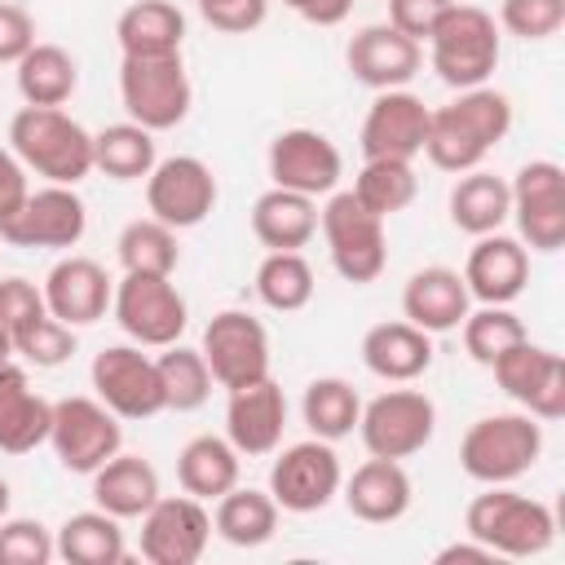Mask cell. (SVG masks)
<instances>
[{
    "instance_id": "29",
    "label": "cell",
    "mask_w": 565,
    "mask_h": 565,
    "mask_svg": "<svg viewBox=\"0 0 565 565\" xmlns=\"http://www.w3.org/2000/svg\"><path fill=\"white\" fill-rule=\"evenodd\" d=\"M159 499V472L141 455H110L93 472V503L119 521H141V512Z\"/></svg>"
},
{
    "instance_id": "9",
    "label": "cell",
    "mask_w": 565,
    "mask_h": 565,
    "mask_svg": "<svg viewBox=\"0 0 565 565\" xmlns=\"http://www.w3.org/2000/svg\"><path fill=\"white\" fill-rule=\"evenodd\" d=\"M49 446L66 472L93 477L110 455L124 450V428L119 415L97 402V397H62L53 402V424H49Z\"/></svg>"
},
{
    "instance_id": "6",
    "label": "cell",
    "mask_w": 565,
    "mask_h": 565,
    "mask_svg": "<svg viewBox=\"0 0 565 565\" xmlns=\"http://www.w3.org/2000/svg\"><path fill=\"white\" fill-rule=\"evenodd\" d=\"M318 225L327 238V256L344 282L362 287V282H375L384 274V265H388L384 216L362 207L353 199V190H331L327 207L318 212Z\"/></svg>"
},
{
    "instance_id": "20",
    "label": "cell",
    "mask_w": 565,
    "mask_h": 565,
    "mask_svg": "<svg viewBox=\"0 0 565 565\" xmlns=\"http://www.w3.org/2000/svg\"><path fill=\"white\" fill-rule=\"evenodd\" d=\"M428 137V106L406 88H384L366 106L358 146L362 159H415L424 154Z\"/></svg>"
},
{
    "instance_id": "41",
    "label": "cell",
    "mask_w": 565,
    "mask_h": 565,
    "mask_svg": "<svg viewBox=\"0 0 565 565\" xmlns=\"http://www.w3.org/2000/svg\"><path fill=\"white\" fill-rule=\"evenodd\" d=\"M313 265L300 252H269L256 269V296L274 313H296L313 300Z\"/></svg>"
},
{
    "instance_id": "23",
    "label": "cell",
    "mask_w": 565,
    "mask_h": 565,
    "mask_svg": "<svg viewBox=\"0 0 565 565\" xmlns=\"http://www.w3.org/2000/svg\"><path fill=\"white\" fill-rule=\"evenodd\" d=\"M530 282V252L521 238L481 234L463 260V287L477 305H512Z\"/></svg>"
},
{
    "instance_id": "40",
    "label": "cell",
    "mask_w": 565,
    "mask_h": 565,
    "mask_svg": "<svg viewBox=\"0 0 565 565\" xmlns=\"http://www.w3.org/2000/svg\"><path fill=\"white\" fill-rule=\"evenodd\" d=\"M154 366H159V388H163V411H177V415H185V411H199L207 397H212V371H207V362H203V353L199 349H185L181 340L177 344H168L159 358H154Z\"/></svg>"
},
{
    "instance_id": "22",
    "label": "cell",
    "mask_w": 565,
    "mask_h": 565,
    "mask_svg": "<svg viewBox=\"0 0 565 565\" xmlns=\"http://www.w3.org/2000/svg\"><path fill=\"white\" fill-rule=\"evenodd\" d=\"M282 428H287V397L269 375L247 388H230L225 437L238 455H247V459L274 455L282 446Z\"/></svg>"
},
{
    "instance_id": "44",
    "label": "cell",
    "mask_w": 565,
    "mask_h": 565,
    "mask_svg": "<svg viewBox=\"0 0 565 565\" xmlns=\"http://www.w3.org/2000/svg\"><path fill=\"white\" fill-rule=\"evenodd\" d=\"M57 543L44 521L35 516H4L0 521V565H49Z\"/></svg>"
},
{
    "instance_id": "11",
    "label": "cell",
    "mask_w": 565,
    "mask_h": 565,
    "mask_svg": "<svg viewBox=\"0 0 565 565\" xmlns=\"http://www.w3.org/2000/svg\"><path fill=\"white\" fill-rule=\"evenodd\" d=\"M344 468L331 441L309 437L296 446H282L274 468H269V494L278 503V512H322L335 494H340Z\"/></svg>"
},
{
    "instance_id": "47",
    "label": "cell",
    "mask_w": 565,
    "mask_h": 565,
    "mask_svg": "<svg viewBox=\"0 0 565 565\" xmlns=\"http://www.w3.org/2000/svg\"><path fill=\"white\" fill-rule=\"evenodd\" d=\"M49 313V305H44V291L31 282V278H0V327L9 331V335H18V331H26L35 318H44Z\"/></svg>"
},
{
    "instance_id": "49",
    "label": "cell",
    "mask_w": 565,
    "mask_h": 565,
    "mask_svg": "<svg viewBox=\"0 0 565 565\" xmlns=\"http://www.w3.org/2000/svg\"><path fill=\"white\" fill-rule=\"evenodd\" d=\"M384 4H388V26H397L415 44H424L455 0H384Z\"/></svg>"
},
{
    "instance_id": "34",
    "label": "cell",
    "mask_w": 565,
    "mask_h": 565,
    "mask_svg": "<svg viewBox=\"0 0 565 565\" xmlns=\"http://www.w3.org/2000/svg\"><path fill=\"white\" fill-rule=\"evenodd\" d=\"M212 530L230 543V547H260L274 539L278 530V503L269 490H252V486H234L216 499L212 512Z\"/></svg>"
},
{
    "instance_id": "31",
    "label": "cell",
    "mask_w": 565,
    "mask_h": 565,
    "mask_svg": "<svg viewBox=\"0 0 565 565\" xmlns=\"http://www.w3.org/2000/svg\"><path fill=\"white\" fill-rule=\"evenodd\" d=\"M115 40L124 57H163L185 44V13L172 0H132L115 18Z\"/></svg>"
},
{
    "instance_id": "18",
    "label": "cell",
    "mask_w": 565,
    "mask_h": 565,
    "mask_svg": "<svg viewBox=\"0 0 565 565\" xmlns=\"http://www.w3.org/2000/svg\"><path fill=\"white\" fill-rule=\"evenodd\" d=\"M212 539V516L194 494H159L141 512V556L150 565H194Z\"/></svg>"
},
{
    "instance_id": "12",
    "label": "cell",
    "mask_w": 565,
    "mask_h": 565,
    "mask_svg": "<svg viewBox=\"0 0 565 565\" xmlns=\"http://www.w3.org/2000/svg\"><path fill=\"white\" fill-rule=\"evenodd\" d=\"M212 380L230 393V388H247L256 380L269 375V331L260 318L243 313V309H221L207 327H203V344H199Z\"/></svg>"
},
{
    "instance_id": "38",
    "label": "cell",
    "mask_w": 565,
    "mask_h": 565,
    "mask_svg": "<svg viewBox=\"0 0 565 565\" xmlns=\"http://www.w3.org/2000/svg\"><path fill=\"white\" fill-rule=\"evenodd\" d=\"M300 415H305V428L322 441H340L358 428V415H362V397L349 380L340 375H318L309 380L305 397H300Z\"/></svg>"
},
{
    "instance_id": "3",
    "label": "cell",
    "mask_w": 565,
    "mask_h": 565,
    "mask_svg": "<svg viewBox=\"0 0 565 565\" xmlns=\"http://www.w3.org/2000/svg\"><path fill=\"white\" fill-rule=\"evenodd\" d=\"M463 534L486 543L494 556L508 561H525V556H543L556 539V516L543 499H530L512 486H490L486 494H477L463 512Z\"/></svg>"
},
{
    "instance_id": "55",
    "label": "cell",
    "mask_w": 565,
    "mask_h": 565,
    "mask_svg": "<svg viewBox=\"0 0 565 565\" xmlns=\"http://www.w3.org/2000/svg\"><path fill=\"white\" fill-rule=\"evenodd\" d=\"M4 358H13V335L0 327V362H4Z\"/></svg>"
},
{
    "instance_id": "24",
    "label": "cell",
    "mask_w": 565,
    "mask_h": 565,
    "mask_svg": "<svg viewBox=\"0 0 565 565\" xmlns=\"http://www.w3.org/2000/svg\"><path fill=\"white\" fill-rule=\"evenodd\" d=\"M44 305L57 322L66 327H93L97 318H106L115 282L106 278V269L93 256H62L49 278H44Z\"/></svg>"
},
{
    "instance_id": "7",
    "label": "cell",
    "mask_w": 565,
    "mask_h": 565,
    "mask_svg": "<svg viewBox=\"0 0 565 565\" xmlns=\"http://www.w3.org/2000/svg\"><path fill=\"white\" fill-rule=\"evenodd\" d=\"M119 102L132 124L150 132H168L190 115L194 88L185 75L181 53L163 57H124L119 62Z\"/></svg>"
},
{
    "instance_id": "51",
    "label": "cell",
    "mask_w": 565,
    "mask_h": 565,
    "mask_svg": "<svg viewBox=\"0 0 565 565\" xmlns=\"http://www.w3.org/2000/svg\"><path fill=\"white\" fill-rule=\"evenodd\" d=\"M26 168H22V159L9 150V146H0V216H9L22 199H26Z\"/></svg>"
},
{
    "instance_id": "26",
    "label": "cell",
    "mask_w": 565,
    "mask_h": 565,
    "mask_svg": "<svg viewBox=\"0 0 565 565\" xmlns=\"http://www.w3.org/2000/svg\"><path fill=\"white\" fill-rule=\"evenodd\" d=\"M340 490H344V508L358 521H366V525H393V521H402L411 512V499H415L402 459H380V455H371L366 463H358L353 477L340 481Z\"/></svg>"
},
{
    "instance_id": "27",
    "label": "cell",
    "mask_w": 565,
    "mask_h": 565,
    "mask_svg": "<svg viewBox=\"0 0 565 565\" xmlns=\"http://www.w3.org/2000/svg\"><path fill=\"white\" fill-rule=\"evenodd\" d=\"M49 424H53V402H44L26 371L4 358L0 362V450L4 455H31L35 446L49 441Z\"/></svg>"
},
{
    "instance_id": "43",
    "label": "cell",
    "mask_w": 565,
    "mask_h": 565,
    "mask_svg": "<svg viewBox=\"0 0 565 565\" xmlns=\"http://www.w3.org/2000/svg\"><path fill=\"white\" fill-rule=\"evenodd\" d=\"M459 327H463V349H468V358L481 362V366H494L512 344H521V340L530 335L525 322H521L508 305H481L477 313L468 309V318H463Z\"/></svg>"
},
{
    "instance_id": "33",
    "label": "cell",
    "mask_w": 565,
    "mask_h": 565,
    "mask_svg": "<svg viewBox=\"0 0 565 565\" xmlns=\"http://www.w3.org/2000/svg\"><path fill=\"white\" fill-rule=\"evenodd\" d=\"M512 212V190L503 177L486 172V168H472V172H459V181L450 185V225L481 238V234H494Z\"/></svg>"
},
{
    "instance_id": "13",
    "label": "cell",
    "mask_w": 565,
    "mask_h": 565,
    "mask_svg": "<svg viewBox=\"0 0 565 565\" xmlns=\"http://www.w3.org/2000/svg\"><path fill=\"white\" fill-rule=\"evenodd\" d=\"M88 230V207L75 185L26 190V199L0 216V243L9 247H75Z\"/></svg>"
},
{
    "instance_id": "1",
    "label": "cell",
    "mask_w": 565,
    "mask_h": 565,
    "mask_svg": "<svg viewBox=\"0 0 565 565\" xmlns=\"http://www.w3.org/2000/svg\"><path fill=\"white\" fill-rule=\"evenodd\" d=\"M512 128V102L508 93L481 84V88H463L455 102L428 110V137H424V154L433 168L441 172H472L486 163V154L508 137Z\"/></svg>"
},
{
    "instance_id": "15",
    "label": "cell",
    "mask_w": 565,
    "mask_h": 565,
    "mask_svg": "<svg viewBox=\"0 0 565 565\" xmlns=\"http://www.w3.org/2000/svg\"><path fill=\"white\" fill-rule=\"evenodd\" d=\"M216 177L199 154H172L159 159L146 177V207L154 221L172 230H194L216 207Z\"/></svg>"
},
{
    "instance_id": "30",
    "label": "cell",
    "mask_w": 565,
    "mask_h": 565,
    "mask_svg": "<svg viewBox=\"0 0 565 565\" xmlns=\"http://www.w3.org/2000/svg\"><path fill=\"white\" fill-rule=\"evenodd\" d=\"M252 234L269 252H300L318 234V199L282 190V185H269L252 203Z\"/></svg>"
},
{
    "instance_id": "4",
    "label": "cell",
    "mask_w": 565,
    "mask_h": 565,
    "mask_svg": "<svg viewBox=\"0 0 565 565\" xmlns=\"http://www.w3.org/2000/svg\"><path fill=\"white\" fill-rule=\"evenodd\" d=\"M543 455V424L530 411H499L468 424L459 441V468L481 486H508L525 477Z\"/></svg>"
},
{
    "instance_id": "48",
    "label": "cell",
    "mask_w": 565,
    "mask_h": 565,
    "mask_svg": "<svg viewBox=\"0 0 565 565\" xmlns=\"http://www.w3.org/2000/svg\"><path fill=\"white\" fill-rule=\"evenodd\" d=\"M203 22L212 31H225V35H247L265 22L269 13V0H194Z\"/></svg>"
},
{
    "instance_id": "25",
    "label": "cell",
    "mask_w": 565,
    "mask_h": 565,
    "mask_svg": "<svg viewBox=\"0 0 565 565\" xmlns=\"http://www.w3.org/2000/svg\"><path fill=\"white\" fill-rule=\"evenodd\" d=\"M472 309V296L463 287V274L450 265H424L402 287V318L415 322L428 335L455 331Z\"/></svg>"
},
{
    "instance_id": "14",
    "label": "cell",
    "mask_w": 565,
    "mask_h": 565,
    "mask_svg": "<svg viewBox=\"0 0 565 565\" xmlns=\"http://www.w3.org/2000/svg\"><path fill=\"white\" fill-rule=\"evenodd\" d=\"M512 190V221L516 238L534 252H561L565 247V172L552 159L521 163Z\"/></svg>"
},
{
    "instance_id": "35",
    "label": "cell",
    "mask_w": 565,
    "mask_h": 565,
    "mask_svg": "<svg viewBox=\"0 0 565 565\" xmlns=\"http://www.w3.org/2000/svg\"><path fill=\"white\" fill-rule=\"evenodd\" d=\"M53 543H57V556L71 561V565H119L128 556L119 516H110L102 508L66 516L62 530L53 534Z\"/></svg>"
},
{
    "instance_id": "32",
    "label": "cell",
    "mask_w": 565,
    "mask_h": 565,
    "mask_svg": "<svg viewBox=\"0 0 565 565\" xmlns=\"http://www.w3.org/2000/svg\"><path fill=\"white\" fill-rule=\"evenodd\" d=\"M238 472H243V455L230 446V437H216V433H199L181 446L177 455V481L185 494L194 499H221L225 490L238 486Z\"/></svg>"
},
{
    "instance_id": "16",
    "label": "cell",
    "mask_w": 565,
    "mask_h": 565,
    "mask_svg": "<svg viewBox=\"0 0 565 565\" xmlns=\"http://www.w3.org/2000/svg\"><path fill=\"white\" fill-rule=\"evenodd\" d=\"M97 402H106L119 419H150L163 411V388H159V366L154 358L141 353V344H110L93 358L88 366Z\"/></svg>"
},
{
    "instance_id": "17",
    "label": "cell",
    "mask_w": 565,
    "mask_h": 565,
    "mask_svg": "<svg viewBox=\"0 0 565 565\" xmlns=\"http://www.w3.org/2000/svg\"><path fill=\"white\" fill-rule=\"evenodd\" d=\"M490 371H494L499 388L516 406H525L539 424H552V419L565 415V358L561 353H552V349H543L525 335Z\"/></svg>"
},
{
    "instance_id": "52",
    "label": "cell",
    "mask_w": 565,
    "mask_h": 565,
    "mask_svg": "<svg viewBox=\"0 0 565 565\" xmlns=\"http://www.w3.org/2000/svg\"><path fill=\"white\" fill-rule=\"evenodd\" d=\"M282 4L296 18L313 22V26H340L349 18V9H353V0H282Z\"/></svg>"
},
{
    "instance_id": "42",
    "label": "cell",
    "mask_w": 565,
    "mask_h": 565,
    "mask_svg": "<svg viewBox=\"0 0 565 565\" xmlns=\"http://www.w3.org/2000/svg\"><path fill=\"white\" fill-rule=\"evenodd\" d=\"M419 177L411 168V159H366L362 172L353 177V199L362 207H371L375 216H393L402 207L415 203Z\"/></svg>"
},
{
    "instance_id": "10",
    "label": "cell",
    "mask_w": 565,
    "mask_h": 565,
    "mask_svg": "<svg viewBox=\"0 0 565 565\" xmlns=\"http://www.w3.org/2000/svg\"><path fill=\"white\" fill-rule=\"evenodd\" d=\"M358 433L366 455L380 459H411L419 455L437 433V406L419 388H388L371 397L358 415Z\"/></svg>"
},
{
    "instance_id": "2",
    "label": "cell",
    "mask_w": 565,
    "mask_h": 565,
    "mask_svg": "<svg viewBox=\"0 0 565 565\" xmlns=\"http://www.w3.org/2000/svg\"><path fill=\"white\" fill-rule=\"evenodd\" d=\"M9 150L49 185H79L93 172V132L62 106H22L9 119Z\"/></svg>"
},
{
    "instance_id": "5",
    "label": "cell",
    "mask_w": 565,
    "mask_h": 565,
    "mask_svg": "<svg viewBox=\"0 0 565 565\" xmlns=\"http://www.w3.org/2000/svg\"><path fill=\"white\" fill-rule=\"evenodd\" d=\"M499 40L503 35H499L494 13H486L481 4L455 0L424 44H428V62H433L437 79L463 93V88H481L494 75L499 53H503Z\"/></svg>"
},
{
    "instance_id": "28",
    "label": "cell",
    "mask_w": 565,
    "mask_h": 565,
    "mask_svg": "<svg viewBox=\"0 0 565 565\" xmlns=\"http://www.w3.org/2000/svg\"><path fill=\"white\" fill-rule=\"evenodd\" d=\"M362 366L384 384H411L433 366V335L415 322H375L362 335Z\"/></svg>"
},
{
    "instance_id": "36",
    "label": "cell",
    "mask_w": 565,
    "mask_h": 565,
    "mask_svg": "<svg viewBox=\"0 0 565 565\" xmlns=\"http://www.w3.org/2000/svg\"><path fill=\"white\" fill-rule=\"evenodd\" d=\"M13 66H18V93L26 106H66L79 84V66L62 44L35 40Z\"/></svg>"
},
{
    "instance_id": "45",
    "label": "cell",
    "mask_w": 565,
    "mask_h": 565,
    "mask_svg": "<svg viewBox=\"0 0 565 565\" xmlns=\"http://www.w3.org/2000/svg\"><path fill=\"white\" fill-rule=\"evenodd\" d=\"M13 353H22L31 366H62L75 353V327H66L53 313H44L26 331L13 335Z\"/></svg>"
},
{
    "instance_id": "50",
    "label": "cell",
    "mask_w": 565,
    "mask_h": 565,
    "mask_svg": "<svg viewBox=\"0 0 565 565\" xmlns=\"http://www.w3.org/2000/svg\"><path fill=\"white\" fill-rule=\"evenodd\" d=\"M35 44V22L22 4H0V62H18Z\"/></svg>"
},
{
    "instance_id": "54",
    "label": "cell",
    "mask_w": 565,
    "mask_h": 565,
    "mask_svg": "<svg viewBox=\"0 0 565 565\" xmlns=\"http://www.w3.org/2000/svg\"><path fill=\"white\" fill-rule=\"evenodd\" d=\"M9 503H13V490H9V481L0 477V521L9 516Z\"/></svg>"
},
{
    "instance_id": "19",
    "label": "cell",
    "mask_w": 565,
    "mask_h": 565,
    "mask_svg": "<svg viewBox=\"0 0 565 565\" xmlns=\"http://www.w3.org/2000/svg\"><path fill=\"white\" fill-rule=\"evenodd\" d=\"M269 177L274 185L282 190H296V194H331L344 177V159L335 150V141L318 128H282L274 141H269Z\"/></svg>"
},
{
    "instance_id": "21",
    "label": "cell",
    "mask_w": 565,
    "mask_h": 565,
    "mask_svg": "<svg viewBox=\"0 0 565 565\" xmlns=\"http://www.w3.org/2000/svg\"><path fill=\"white\" fill-rule=\"evenodd\" d=\"M344 62H349L353 79L366 84V88H375V93L406 88L419 75V66H424V44H415L411 35H402L388 22H371V26H362L349 40Z\"/></svg>"
},
{
    "instance_id": "8",
    "label": "cell",
    "mask_w": 565,
    "mask_h": 565,
    "mask_svg": "<svg viewBox=\"0 0 565 565\" xmlns=\"http://www.w3.org/2000/svg\"><path fill=\"white\" fill-rule=\"evenodd\" d=\"M110 313L119 331L141 349H168L185 335L190 309L172 278L163 274H124L110 296Z\"/></svg>"
},
{
    "instance_id": "53",
    "label": "cell",
    "mask_w": 565,
    "mask_h": 565,
    "mask_svg": "<svg viewBox=\"0 0 565 565\" xmlns=\"http://www.w3.org/2000/svg\"><path fill=\"white\" fill-rule=\"evenodd\" d=\"M450 561H481V565H486V561H499V556H494L486 543L463 539V543H446V547L437 552V565H450Z\"/></svg>"
},
{
    "instance_id": "39",
    "label": "cell",
    "mask_w": 565,
    "mask_h": 565,
    "mask_svg": "<svg viewBox=\"0 0 565 565\" xmlns=\"http://www.w3.org/2000/svg\"><path fill=\"white\" fill-rule=\"evenodd\" d=\"M115 256H119L124 274H163V278H172V269H177V260H181L177 230L163 225V221H154V216L128 221V225L119 230Z\"/></svg>"
},
{
    "instance_id": "46",
    "label": "cell",
    "mask_w": 565,
    "mask_h": 565,
    "mask_svg": "<svg viewBox=\"0 0 565 565\" xmlns=\"http://www.w3.org/2000/svg\"><path fill=\"white\" fill-rule=\"evenodd\" d=\"M499 26L516 40H547L565 26V0H503Z\"/></svg>"
},
{
    "instance_id": "37",
    "label": "cell",
    "mask_w": 565,
    "mask_h": 565,
    "mask_svg": "<svg viewBox=\"0 0 565 565\" xmlns=\"http://www.w3.org/2000/svg\"><path fill=\"white\" fill-rule=\"evenodd\" d=\"M154 163H159V154H154L150 128L124 119V124L93 132V168L106 172L110 181H141V177H150Z\"/></svg>"
}]
</instances>
